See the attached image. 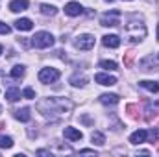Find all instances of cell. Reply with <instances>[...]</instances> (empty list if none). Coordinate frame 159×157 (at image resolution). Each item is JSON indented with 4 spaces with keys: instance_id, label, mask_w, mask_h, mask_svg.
<instances>
[{
    "instance_id": "cell-31",
    "label": "cell",
    "mask_w": 159,
    "mask_h": 157,
    "mask_svg": "<svg viewBox=\"0 0 159 157\" xmlns=\"http://www.w3.org/2000/svg\"><path fill=\"white\" fill-rule=\"evenodd\" d=\"M0 54H2V46H0Z\"/></svg>"
},
{
    "instance_id": "cell-5",
    "label": "cell",
    "mask_w": 159,
    "mask_h": 157,
    "mask_svg": "<svg viewBox=\"0 0 159 157\" xmlns=\"http://www.w3.org/2000/svg\"><path fill=\"white\" fill-rule=\"evenodd\" d=\"M120 13L119 9H111L109 13H106V15H102V19H100V24L102 26H119V19H120Z\"/></svg>"
},
{
    "instance_id": "cell-10",
    "label": "cell",
    "mask_w": 159,
    "mask_h": 157,
    "mask_svg": "<svg viewBox=\"0 0 159 157\" xmlns=\"http://www.w3.org/2000/svg\"><path fill=\"white\" fill-rule=\"evenodd\" d=\"M94 81L96 83H100V85H115L117 83V78L115 76H109V74H96L94 76Z\"/></svg>"
},
{
    "instance_id": "cell-27",
    "label": "cell",
    "mask_w": 159,
    "mask_h": 157,
    "mask_svg": "<svg viewBox=\"0 0 159 157\" xmlns=\"http://www.w3.org/2000/svg\"><path fill=\"white\" fill-rule=\"evenodd\" d=\"M80 154H94V150H81Z\"/></svg>"
},
{
    "instance_id": "cell-16",
    "label": "cell",
    "mask_w": 159,
    "mask_h": 157,
    "mask_svg": "<svg viewBox=\"0 0 159 157\" xmlns=\"http://www.w3.org/2000/svg\"><path fill=\"white\" fill-rule=\"evenodd\" d=\"M6 98H7L9 102H17V100L20 98V91H19L17 87H9V89L6 91Z\"/></svg>"
},
{
    "instance_id": "cell-25",
    "label": "cell",
    "mask_w": 159,
    "mask_h": 157,
    "mask_svg": "<svg viewBox=\"0 0 159 157\" xmlns=\"http://www.w3.org/2000/svg\"><path fill=\"white\" fill-rule=\"evenodd\" d=\"M9 32H11V28H9L7 24L0 22V34H2V35H6V34H9Z\"/></svg>"
},
{
    "instance_id": "cell-23",
    "label": "cell",
    "mask_w": 159,
    "mask_h": 157,
    "mask_svg": "<svg viewBox=\"0 0 159 157\" xmlns=\"http://www.w3.org/2000/svg\"><path fill=\"white\" fill-rule=\"evenodd\" d=\"M100 67L106 69V70H115L117 69V63L115 61H100Z\"/></svg>"
},
{
    "instance_id": "cell-17",
    "label": "cell",
    "mask_w": 159,
    "mask_h": 157,
    "mask_svg": "<svg viewBox=\"0 0 159 157\" xmlns=\"http://www.w3.org/2000/svg\"><path fill=\"white\" fill-rule=\"evenodd\" d=\"M141 87H143V89H146V91H150V92H159V83L150 81V79L141 81Z\"/></svg>"
},
{
    "instance_id": "cell-11",
    "label": "cell",
    "mask_w": 159,
    "mask_h": 157,
    "mask_svg": "<svg viewBox=\"0 0 159 157\" xmlns=\"http://www.w3.org/2000/svg\"><path fill=\"white\" fill-rule=\"evenodd\" d=\"M9 9L13 13H20V11H26L28 9V0H13L9 4Z\"/></svg>"
},
{
    "instance_id": "cell-18",
    "label": "cell",
    "mask_w": 159,
    "mask_h": 157,
    "mask_svg": "<svg viewBox=\"0 0 159 157\" xmlns=\"http://www.w3.org/2000/svg\"><path fill=\"white\" fill-rule=\"evenodd\" d=\"M41 13L46 15V17H54L57 13V9L54 6H50V4H41Z\"/></svg>"
},
{
    "instance_id": "cell-24",
    "label": "cell",
    "mask_w": 159,
    "mask_h": 157,
    "mask_svg": "<svg viewBox=\"0 0 159 157\" xmlns=\"http://www.w3.org/2000/svg\"><path fill=\"white\" fill-rule=\"evenodd\" d=\"M22 96L28 98V100H34V98H35V91H34L32 87H26V89L22 91Z\"/></svg>"
},
{
    "instance_id": "cell-15",
    "label": "cell",
    "mask_w": 159,
    "mask_h": 157,
    "mask_svg": "<svg viewBox=\"0 0 159 157\" xmlns=\"http://www.w3.org/2000/svg\"><path fill=\"white\" fill-rule=\"evenodd\" d=\"M119 96L117 94H102L100 96V102L102 104H106V105H115V104H119Z\"/></svg>"
},
{
    "instance_id": "cell-4",
    "label": "cell",
    "mask_w": 159,
    "mask_h": 157,
    "mask_svg": "<svg viewBox=\"0 0 159 157\" xmlns=\"http://www.w3.org/2000/svg\"><path fill=\"white\" fill-rule=\"evenodd\" d=\"M61 76V72L57 69H41L39 70V81L41 83H54Z\"/></svg>"
},
{
    "instance_id": "cell-14",
    "label": "cell",
    "mask_w": 159,
    "mask_h": 157,
    "mask_svg": "<svg viewBox=\"0 0 159 157\" xmlns=\"http://www.w3.org/2000/svg\"><path fill=\"white\" fill-rule=\"evenodd\" d=\"M15 118L20 120V122H28V120L32 118V113H30L28 107H22V109H17V111H15Z\"/></svg>"
},
{
    "instance_id": "cell-28",
    "label": "cell",
    "mask_w": 159,
    "mask_h": 157,
    "mask_svg": "<svg viewBox=\"0 0 159 157\" xmlns=\"http://www.w3.org/2000/svg\"><path fill=\"white\" fill-rule=\"evenodd\" d=\"M157 41H159V24H157Z\"/></svg>"
},
{
    "instance_id": "cell-12",
    "label": "cell",
    "mask_w": 159,
    "mask_h": 157,
    "mask_svg": "<svg viewBox=\"0 0 159 157\" xmlns=\"http://www.w3.org/2000/svg\"><path fill=\"white\" fill-rule=\"evenodd\" d=\"M102 43H104V46H107V48H119L120 46L119 35H104V37H102Z\"/></svg>"
},
{
    "instance_id": "cell-19",
    "label": "cell",
    "mask_w": 159,
    "mask_h": 157,
    "mask_svg": "<svg viewBox=\"0 0 159 157\" xmlns=\"http://www.w3.org/2000/svg\"><path fill=\"white\" fill-rule=\"evenodd\" d=\"M70 83H72L74 87H81V85L87 83V78H85L83 74H81V76H80V74H74V76L70 78Z\"/></svg>"
},
{
    "instance_id": "cell-9",
    "label": "cell",
    "mask_w": 159,
    "mask_h": 157,
    "mask_svg": "<svg viewBox=\"0 0 159 157\" xmlns=\"http://www.w3.org/2000/svg\"><path fill=\"white\" fill-rule=\"evenodd\" d=\"M63 135H65V139H69V141H81V131L76 129V128H65L63 129Z\"/></svg>"
},
{
    "instance_id": "cell-29",
    "label": "cell",
    "mask_w": 159,
    "mask_h": 157,
    "mask_svg": "<svg viewBox=\"0 0 159 157\" xmlns=\"http://www.w3.org/2000/svg\"><path fill=\"white\" fill-rule=\"evenodd\" d=\"M106 2H113V0H106Z\"/></svg>"
},
{
    "instance_id": "cell-1",
    "label": "cell",
    "mask_w": 159,
    "mask_h": 157,
    "mask_svg": "<svg viewBox=\"0 0 159 157\" xmlns=\"http://www.w3.org/2000/svg\"><path fill=\"white\" fill-rule=\"evenodd\" d=\"M37 109L44 117L56 120V118L67 115V111L72 109V104L69 100H63V98H44L43 102L37 104Z\"/></svg>"
},
{
    "instance_id": "cell-30",
    "label": "cell",
    "mask_w": 159,
    "mask_h": 157,
    "mask_svg": "<svg viewBox=\"0 0 159 157\" xmlns=\"http://www.w3.org/2000/svg\"><path fill=\"white\" fill-rule=\"evenodd\" d=\"M2 74H4V72H2V70H0V76H2Z\"/></svg>"
},
{
    "instance_id": "cell-7",
    "label": "cell",
    "mask_w": 159,
    "mask_h": 157,
    "mask_svg": "<svg viewBox=\"0 0 159 157\" xmlns=\"http://www.w3.org/2000/svg\"><path fill=\"white\" fill-rule=\"evenodd\" d=\"M65 13H67L69 17H78V15L83 13V7H81L80 2H69V4L65 6Z\"/></svg>"
},
{
    "instance_id": "cell-8",
    "label": "cell",
    "mask_w": 159,
    "mask_h": 157,
    "mask_svg": "<svg viewBox=\"0 0 159 157\" xmlns=\"http://www.w3.org/2000/svg\"><path fill=\"white\" fill-rule=\"evenodd\" d=\"M146 139H148V131H146V129H137L135 133H131L129 142H131V144H141V142H144Z\"/></svg>"
},
{
    "instance_id": "cell-3",
    "label": "cell",
    "mask_w": 159,
    "mask_h": 157,
    "mask_svg": "<svg viewBox=\"0 0 159 157\" xmlns=\"http://www.w3.org/2000/svg\"><path fill=\"white\" fill-rule=\"evenodd\" d=\"M52 44H54V37L48 32H37L32 37V46H35V48H50Z\"/></svg>"
},
{
    "instance_id": "cell-21",
    "label": "cell",
    "mask_w": 159,
    "mask_h": 157,
    "mask_svg": "<svg viewBox=\"0 0 159 157\" xmlns=\"http://www.w3.org/2000/svg\"><path fill=\"white\" fill-rule=\"evenodd\" d=\"M91 141H93L94 144L102 146V144L106 142V137H104V133H100V131H94V133H93V137H91Z\"/></svg>"
},
{
    "instance_id": "cell-13",
    "label": "cell",
    "mask_w": 159,
    "mask_h": 157,
    "mask_svg": "<svg viewBox=\"0 0 159 157\" xmlns=\"http://www.w3.org/2000/svg\"><path fill=\"white\" fill-rule=\"evenodd\" d=\"M15 28L20 30V32H30V30L34 28V22H32L30 19H19V20L15 22Z\"/></svg>"
},
{
    "instance_id": "cell-32",
    "label": "cell",
    "mask_w": 159,
    "mask_h": 157,
    "mask_svg": "<svg viewBox=\"0 0 159 157\" xmlns=\"http://www.w3.org/2000/svg\"><path fill=\"white\" fill-rule=\"evenodd\" d=\"M157 59H159V54H157Z\"/></svg>"
},
{
    "instance_id": "cell-2",
    "label": "cell",
    "mask_w": 159,
    "mask_h": 157,
    "mask_svg": "<svg viewBox=\"0 0 159 157\" xmlns=\"http://www.w3.org/2000/svg\"><path fill=\"white\" fill-rule=\"evenodd\" d=\"M126 35L131 41H141L146 37V26L143 24V20H139V17L131 15L126 22Z\"/></svg>"
},
{
    "instance_id": "cell-6",
    "label": "cell",
    "mask_w": 159,
    "mask_h": 157,
    "mask_svg": "<svg viewBox=\"0 0 159 157\" xmlns=\"http://www.w3.org/2000/svg\"><path fill=\"white\" fill-rule=\"evenodd\" d=\"M94 46V37L93 35H80L78 39H76V48L78 50H91Z\"/></svg>"
},
{
    "instance_id": "cell-22",
    "label": "cell",
    "mask_w": 159,
    "mask_h": 157,
    "mask_svg": "<svg viewBox=\"0 0 159 157\" xmlns=\"http://www.w3.org/2000/svg\"><path fill=\"white\" fill-rule=\"evenodd\" d=\"M11 146H13V139L6 137V135H0V148H11Z\"/></svg>"
},
{
    "instance_id": "cell-26",
    "label": "cell",
    "mask_w": 159,
    "mask_h": 157,
    "mask_svg": "<svg viewBox=\"0 0 159 157\" xmlns=\"http://www.w3.org/2000/svg\"><path fill=\"white\" fill-rule=\"evenodd\" d=\"M131 61H133V52H128V54H126V57H124V63L129 67V65H131Z\"/></svg>"
},
{
    "instance_id": "cell-20",
    "label": "cell",
    "mask_w": 159,
    "mask_h": 157,
    "mask_svg": "<svg viewBox=\"0 0 159 157\" xmlns=\"http://www.w3.org/2000/svg\"><path fill=\"white\" fill-rule=\"evenodd\" d=\"M22 76H24V67H22V65H15V67L11 69V78L19 79V78H22Z\"/></svg>"
}]
</instances>
